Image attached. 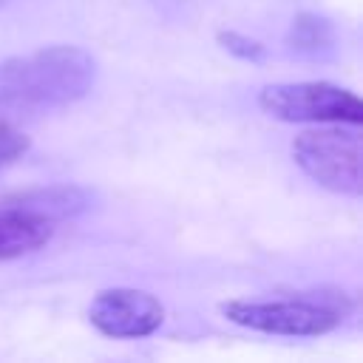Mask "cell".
<instances>
[{
	"label": "cell",
	"mask_w": 363,
	"mask_h": 363,
	"mask_svg": "<svg viewBox=\"0 0 363 363\" xmlns=\"http://www.w3.org/2000/svg\"><path fill=\"white\" fill-rule=\"evenodd\" d=\"M96 62L77 45H48L0 62V116H37L79 102Z\"/></svg>",
	"instance_id": "obj_1"
},
{
	"label": "cell",
	"mask_w": 363,
	"mask_h": 363,
	"mask_svg": "<svg viewBox=\"0 0 363 363\" xmlns=\"http://www.w3.org/2000/svg\"><path fill=\"white\" fill-rule=\"evenodd\" d=\"M94 193L77 184H48L0 199V261L45 247L57 221L85 213Z\"/></svg>",
	"instance_id": "obj_2"
},
{
	"label": "cell",
	"mask_w": 363,
	"mask_h": 363,
	"mask_svg": "<svg viewBox=\"0 0 363 363\" xmlns=\"http://www.w3.org/2000/svg\"><path fill=\"white\" fill-rule=\"evenodd\" d=\"M352 312V298L340 289H309L275 301H227L221 315L244 329L286 337H318L337 329Z\"/></svg>",
	"instance_id": "obj_3"
},
{
	"label": "cell",
	"mask_w": 363,
	"mask_h": 363,
	"mask_svg": "<svg viewBox=\"0 0 363 363\" xmlns=\"http://www.w3.org/2000/svg\"><path fill=\"white\" fill-rule=\"evenodd\" d=\"M295 164L320 187L340 196L363 193V147L357 125L343 128V122H332V128L303 130L292 139Z\"/></svg>",
	"instance_id": "obj_4"
},
{
	"label": "cell",
	"mask_w": 363,
	"mask_h": 363,
	"mask_svg": "<svg viewBox=\"0 0 363 363\" xmlns=\"http://www.w3.org/2000/svg\"><path fill=\"white\" fill-rule=\"evenodd\" d=\"M258 105L267 116L281 122H315V125H360V99L332 82H278L258 94Z\"/></svg>",
	"instance_id": "obj_5"
},
{
	"label": "cell",
	"mask_w": 363,
	"mask_h": 363,
	"mask_svg": "<svg viewBox=\"0 0 363 363\" xmlns=\"http://www.w3.org/2000/svg\"><path fill=\"white\" fill-rule=\"evenodd\" d=\"M88 320L108 337H145L164 320V306L145 289L113 286L94 295Z\"/></svg>",
	"instance_id": "obj_6"
},
{
	"label": "cell",
	"mask_w": 363,
	"mask_h": 363,
	"mask_svg": "<svg viewBox=\"0 0 363 363\" xmlns=\"http://www.w3.org/2000/svg\"><path fill=\"white\" fill-rule=\"evenodd\" d=\"M286 45L301 57H323L335 45V28L326 17L301 11L286 31Z\"/></svg>",
	"instance_id": "obj_7"
},
{
	"label": "cell",
	"mask_w": 363,
	"mask_h": 363,
	"mask_svg": "<svg viewBox=\"0 0 363 363\" xmlns=\"http://www.w3.org/2000/svg\"><path fill=\"white\" fill-rule=\"evenodd\" d=\"M26 150H28V136L0 116V167L17 162Z\"/></svg>",
	"instance_id": "obj_8"
},
{
	"label": "cell",
	"mask_w": 363,
	"mask_h": 363,
	"mask_svg": "<svg viewBox=\"0 0 363 363\" xmlns=\"http://www.w3.org/2000/svg\"><path fill=\"white\" fill-rule=\"evenodd\" d=\"M218 43H221V48H227L230 54H235V57H241V60H250V62H258V60L264 57V45H261L258 40H250V37L238 34V31H221V34H218Z\"/></svg>",
	"instance_id": "obj_9"
},
{
	"label": "cell",
	"mask_w": 363,
	"mask_h": 363,
	"mask_svg": "<svg viewBox=\"0 0 363 363\" xmlns=\"http://www.w3.org/2000/svg\"><path fill=\"white\" fill-rule=\"evenodd\" d=\"M0 3H3V0H0Z\"/></svg>",
	"instance_id": "obj_10"
}]
</instances>
